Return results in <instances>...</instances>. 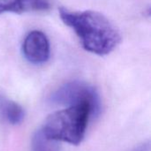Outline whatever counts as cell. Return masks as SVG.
Listing matches in <instances>:
<instances>
[{"label": "cell", "instance_id": "52a82bcc", "mask_svg": "<svg viewBox=\"0 0 151 151\" xmlns=\"http://www.w3.org/2000/svg\"><path fill=\"white\" fill-rule=\"evenodd\" d=\"M32 151H60V147L58 142L49 139L40 129L33 136Z\"/></svg>", "mask_w": 151, "mask_h": 151}, {"label": "cell", "instance_id": "277c9868", "mask_svg": "<svg viewBox=\"0 0 151 151\" xmlns=\"http://www.w3.org/2000/svg\"><path fill=\"white\" fill-rule=\"evenodd\" d=\"M22 51L30 63H45L50 54V42L42 32L34 30L26 36L22 44Z\"/></svg>", "mask_w": 151, "mask_h": 151}, {"label": "cell", "instance_id": "8992f818", "mask_svg": "<svg viewBox=\"0 0 151 151\" xmlns=\"http://www.w3.org/2000/svg\"><path fill=\"white\" fill-rule=\"evenodd\" d=\"M2 113L5 120L12 125L20 124L25 118V112L23 108L17 103L12 101L4 102L3 105Z\"/></svg>", "mask_w": 151, "mask_h": 151}, {"label": "cell", "instance_id": "3957f363", "mask_svg": "<svg viewBox=\"0 0 151 151\" xmlns=\"http://www.w3.org/2000/svg\"><path fill=\"white\" fill-rule=\"evenodd\" d=\"M57 105L73 106L88 104L91 108V116L96 118L101 112V100L96 89L82 81H71L58 88L50 98Z\"/></svg>", "mask_w": 151, "mask_h": 151}, {"label": "cell", "instance_id": "ba28073f", "mask_svg": "<svg viewBox=\"0 0 151 151\" xmlns=\"http://www.w3.org/2000/svg\"><path fill=\"white\" fill-rule=\"evenodd\" d=\"M150 142H146L136 148L134 151H150Z\"/></svg>", "mask_w": 151, "mask_h": 151}, {"label": "cell", "instance_id": "6da1fadb", "mask_svg": "<svg viewBox=\"0 0 151 151\" xmlns=\"http://www.w3.org/2000/svg\"><path fill=\"white\" fill-rule=\"evenodd\" d=\"M58 12L63 22L75 32L87 51L105 56L114 50L121 41L119 29L100 12L70 11L64 7H60Z\"/></svg>", "mask_w": 151, "mask_h": 151}, {"label": "cell", "instance_id": "5b68a950", "mask_svg": "<svg viewBox=\"0 0 151 151\" xmlns=\"http://www.w3.org/2000/svg\"><path fill=\"white\" fill-rule=\"evenodd\" d=\"M50 7V0H0V14L43 12Z\"/></svg>", "mask_w": 151, "mask_h": 151}, {"label": "cell", "instance_id": "7a4b0ae2", "mask_svg": "<svg viewBox=\"0 0 151 151\" xmlns=\"http://www.w3.org/2000/svg\"><path fill=\"white\" fill-rule=\"evenodd\" d=\"M90 116L88 104L69 106L49 115L42 131L53 141L78 145L85 137Z\"/></svg>", "mask_w": 151, "mask_h": 151}]
</instances>
